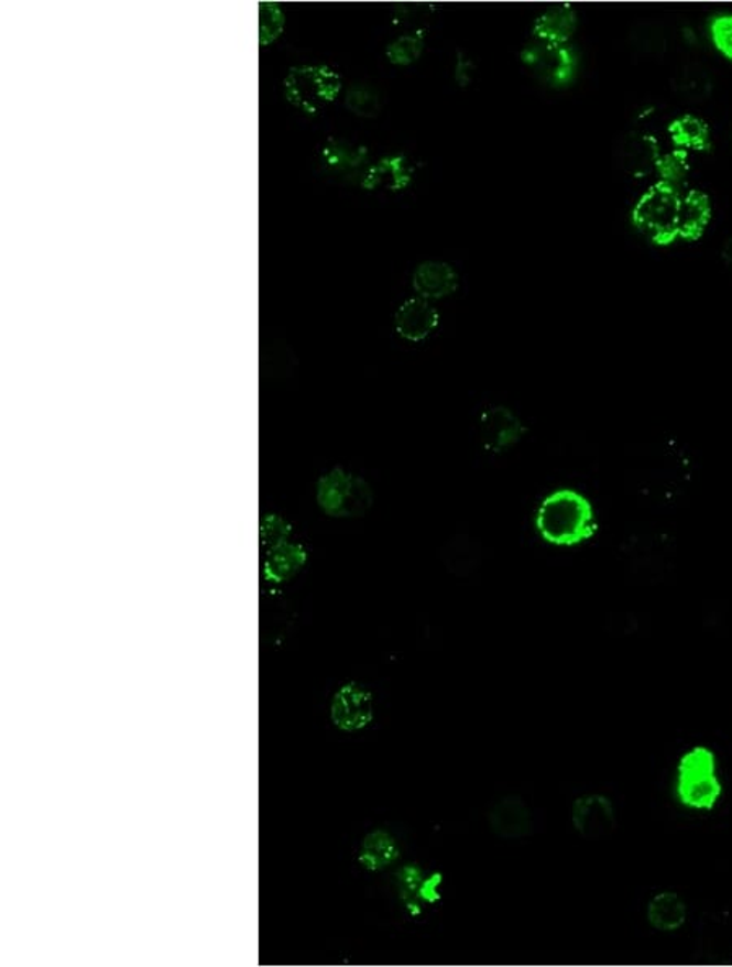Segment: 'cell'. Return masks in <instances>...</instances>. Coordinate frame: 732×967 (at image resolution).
Masks as SVG:
<instances>
[{
	"mask_svg": "<svg viewBox=\"0 0 732 967\" xmlns=\"http://www.w3.org/2000/svg\"><path fill=\"white\" fill-rule=\"evenodd\" d=\"M536 528L547 543L573 547L594 536L598 521L588 497L575 489H557L540 502Z\"/></svg>",
	"mask_w": 732,
	"mask_h": 967,
	"instance_id": "1",
	"label": "cell"
},
{
	"mask_svg": "<svg viewBox=\"0 0 732 967\" xmlns=\"http://www.w3.org/2000/svg\"><path fill=\"white\" fill-rule=\"evenodd\" d=\"M717 768V754L710 748L689 749L677 764V800L687 808L711 812L723 795Z\"/></svg>",
	"mask_w": 732,
	"mask_h": 967,
	"instance_id": "2",
	"label": "cell"
},
{
	"mask_svg": "<svg viewBox=\"0 0 732 967\" xmlns=\"http://www.w3.org/2000/svg\"><path fill=\"white\" fill-rule=\"evenodd\" d=\"M682 197L676 186L658 182L648 187L632 210V222L658 247L679 240Z\"/></svg>",
	"mask_w": 732,
	"mask_h": 967,
	"instance_id": "3",
	"label": "cell"
},
{
	"mask_svg": "<svg viewBox=\"0 0 732 967\" xmlns=\"http://www.w3.org/2000/svg\"><path fill=\"white\" fill-rule=\"evenodd\" d=\"M318 506L330 517H362L370 510L373 493L359 476L334 469L316 487Z\"/></svg>",
	"mask_w": 732,
	"mask_h": 967,
	"instance_id": "4",
	"label": "cell"
},
{
	"mask_svg": "<svg viewBox=\"0 0 732 967\" xmlns=\"http://www.w3.org/2000/svg\"><path fill=\"white\" fill-rule=\"evenodd\" d=\"M521 59L531 73L551 87H565L577 75V56L564 44L529 41L521 53Z\"/></svg>",
	"mask_w": 732,
	"mask_h": 967,
	"instance_id": "5",
	"label": "cell"
},
{
	"mask_svg": "<svg viewBox=\"0 0 732 967\" xmlns=\"http://www.w3.org/2000/svg\"><path fill=\"white\" fill-rule=\"evenodd\" d=\"M340 78L329 67H296L287 77V97L299 110L315 112L339 95Z\"/></svg>",
	"mask_w": 732,
	"mask_h": 967,
	"instance_id": "6",
	"label": "cell"
},
{
	"mask_svg": "<svg viewBox=\"0 0 732 967\" xmlns=\"http://www.w3.org/2000/svg\"><path fill=\"white\" fill-rule=\"evenodd\" d=\"M571 823L588 840L608 839L618 827L614 803L601 793L578 796L571 806Z\"/></svg>",
	"mask_w": 732,
	"mask_h": 967,
	"instance_id": "7",
	"label": "cell"
},
{
	"mask_svg": "<svg viewBox=\"0 0 732 967\" xmlns=\"http://www.w3.org/2000/svg\"><path fill=\"white\" fill-rule=\"evenodd\" d=\"M659 156L658 139L648 132H626L615 144V165L633 178H645L656 172Z\"/></svg>",
	"mask_w": 732,
	"mask_h": 967,
	"instance_id": "8",
	"label": "cell"
},
{
	"mask_svg": "<svg viewBox=\"0 0 732 967\" xmlns=\"http://www.w3.org/2000/svg\"><path fill=\"white\" fill-rule=\"evenodd\" d=\"M330 718L347 734L363 730L373 720V694L360 684H343L330 704Z\"/></svg>",
	"mask_w": 732,
	"mask_h": 967,
	"instance_id": "9",
	"label": "cell"
},
{
	"mask_svg": "<svg viewBox=\"0 0 732 967\" xmlns=\"http://www.w3.org/2000/svg\"><path fill=\"white\" fill-rule=\"evenodd\" d=\"M526 434V427L512 410L506 406H492L483 412L480 421V435L483 447L493 453L506 452L514 447Z\"/></svg>",
	"mask_w": 732,
	"mask_h": 967,
	"instance_id": "10",
	"label": "cell"
},
{
	"mask_svg": "<svg viewBox=\"0 0 732 967\" xmlns=\"http://www.w3.org/2000/svg\"><path fill=\"white\" fill-rule=\"evenodd\" d=\"M439 315L430 300L414 297L404 302L394 316L397 335L411 343H422L438 328Z\"/></svg>",
	"mask_w": 732,
	"mask_h": 967,
	"instance_id": "11",
	"label": "cell"
},
{
	"mask_svg": "<svg viewBox=\"0 0 732 967\" xmlns=\"http://www.w3.org/2000/svg\"><path fill=\"white\" fill-rule=\"evenodd\" d=\"M670 90L690 104H703L713 95L714 78L707 64L684 61L670 74Z\"/></svg>",
	"mask_w": 732,
	"mask_h": 967,
	"instance_id": "12",
	"label": "cell"
},
{
	"mask_svg": "<svg viewBox=\"0 0 732 967\" xmlns=\"http://www.w3.org/2000/svg\"><path fill=\"white\" fill-rule=\"evenodd\" d=\"M493 833L502 839H520L533 830L529 808L520 796H503L489 813Z\"/></svg>",
	"mask_w": 732,
	"mask_h": 967,
	"instance_id": "13",
	"label": "cell"
},
{
	"mask_svg": "<svg viewBox=\"0 0 732 967\" xmlns=\"http://www.w3.org/2000/svg\"><path fill=\"white\" fill-rule=\"evenodd\" d=\"M412 285L418 297L430 300H441L448 295L455 294L458 289V275L451 265L441 261L422 262L415 269Z\"/></svg>",
	"mask_w": 732,
	"mask_h": 967,
	"instance_id": "14",
	"label": "cell"
},
{
	"mask_svg": "<svg viewBox=\"0 0 732 967\" xmlns=\"http://www.w3.org/2000/svg\"><path fill=\"white\" fill-rule=\"evenodd\" d=\"M414 178V166L405 156H386L380 162L371 163L362 178L367 189H405Z\"/></svg>",
	"mask_w": 732,
	"mask_h": 967,
	"instance_id": "15",
	"label": "cell"
},
{
	"mask_svg": "<svg viewBox=\"0 0 732 967\" xmlns=\"http://www.w3.org/2000/svg\"><path fill=\"white\" fill-rule=\"evenodd\" d=\"M578 17L573 7L554 6L547 9L543 15L534 22V40L547 41V43L564 44L577 32Z\"/></svg>",
	"mask_w": 732,
	"mask_h": 967,
	"instance_id": "16",
	"label": "cell"
},
{
	"mask_svg": "<svg viewBox=\"0 0 732 967\" xmlns=\"http://www.w3.org/2000/svg\"><path fill=\"white\" fill-rule=\"evenodd\" d=\"M713 217L711 200L707 193L692 189L682 197L679 238L684 241H697L703 237Z\"/></svg>",
	"mask_w": 732,
	"mask_h": 967,
	"instance_id": "17",
	"label": "cell"
},
{
	"mask_svg": "<svg viewBox=\"0 0 732 967\" xmlns=\"http://www.w3.org/2000/svg\"><path fill=\"white\" fill-rule=\"evenodd\" d=\"M667 134L674 148L679 150H693V152H710L711 141L710 126L696 115H684L673 119L667 126Z\"/></svg>",
	"mask_w": 732,
	"mask_h": 967,
	"instance_id": "18",
	"label": "cell"
},
{
	"mask_svg": "<svg viewBox=\"0 0 732 967\" xmlns=\"http://www.w3.org/2000/svg\"><path fill=\"white\" fill-rule=\"evenodd\" d=\"M646 915H648L649 925L655 931L676 932L686 925L687 904L674 891H663L649 901Z\"/></svg>",
	"mask_w": 732,
	"mask_h": 967,
	"instance_id": "19",
	"label": "cell"
},
{
	"mask_svg": "<svg viewBox=\"0 0 732 967\" xmlns=\"http://www.w3.org/2000/svg\"><path fill=\"white\" fill-rule=\"evenodd\" d=\"M630 44L642 56L658 59L669 50V35L663 23L656 20H642L630 32Z\"/></svg>",
	"mask_w": 732,
	"mask_h": 967,
	"instance_id": "20",
	"label": "cell"
},
{
	"mask_svg": "<svg viewBox=\"0 0 732 967\" xmlns=\"http://www.w3.org/2000/svg\"><path fill=\"white\" fill-rule=\"evenodd\" d=\"M400 857L396 840L384 833V830H374L368 834L363 840L362 849H360L359 860L367 870L378 871L390 867L393 861Z\"/></svg>",
	"mask_w": 732,
	"mask_h": 967,
	"instance_id": "21",
	"label": "cell"
},
{
	"mask_svg": "<svg viewBox=\"0 0 732 967\" xmlns=\"http://www.w3.org/2000/svg\"><path fill=\"white\" fill-rule=\"evenodd\" d=\"M305 551L285 541V543L274 547V554L269 558L265 572L272 580L284 582L295 575L305 565Z\"/></svg>",
	"mask_w": 732,
	"mask_h": 967,
	"instance_id": "22",
	"label": "cell"
},
{
	"mask_svg": "<svg viewBox=\"0 0 732 967\" xmlns=\"http://www.w3.org/2000/svg\"><path fill=\"white\" fill-rule=\"evenodd\" d=\"M325 162L328 163L329 169L337 170V172L353 173L357 170L362 175V178L367 170L370 169V163L367 162L365 150L343 144V142L329 145L326 149Z\"/></svg>",
	"mask_w": 732,
	"mask_h": 967,
	"instance_id": "23",
	"label": "cell"
},
{
	"mask_svg": "<svg viewBox=\"0 0 732 967\" xmlns=\"http://www.w3.org/2000/svg\"><path fill=\"white\" fill-rule=\"evenodd\" d=\"M656 172H658L659 182L670 186H679L680 183L686 182L690 172L689 152L676 149L673 152L664 153L656 163Z\"/></svg>",
	"mask_w": 732,
	"mask_h": 967,
	"instance_id": "24",
	"label": "cell"
},
{
	"mask_svg": "<svg viewBox=\"0 0 732 967\" xmlns=\"http://www.w3.org/2000/svg\"><path fill=\"white\" fill-rule=\"evenodd\" d=\"M422 51H424V37L420 33H407L386 47V56L394 66L405 67L414 64L422 56Z\"/></svg>",
	"mask_w": 732,
	"mask_h": 967,
	"instance_id": "25",
	"label": "cell"
},
{
	"mask_svg": "<svg viewBox=\"0 0 732 967\" xmlns=\"http://www.w3.org/2000/svg\"><path fill=\"white\" fill-rule=\"evenodd\" d=\"M347 107L362 118H374L381 111V98L376 90L367 85H357L347 94Z\"/></svg>",
	"mask_w": 732,
	"mask_h": 967,
	"instance_id": "26",
	"label": "cell"
},
{
	"mask_svg": "<svg viewBox=\"0 0 732 967\" xmlns=\"http://www.w3.org/2000/svg\"><path fill=\"white\" fill-rule=\"evenodd\" d=\"M708 35L721 56L732 61V13H718L708 22Z\"/></svg>",
	"mask_w": 732,
	"mask_h": 967,
	"instance_id": "27",
	"label": "cell"
},
{
	"mask_svg": "<svg viewBox=\"0 0 732 967\" xmlns=\"http://www.w3.org/2000/svg\"><path fill=\"white\" fill-rule=\"evenodd\" d=\"M401 891H407V898L418 894L422 887V871L414 867H405L400 873Z\"/></svg>",
	"mask_w": 732,
	"mask_h": 967,
	"instance_id": "28",
	"label": "cell"
},
{
	"mask_svg": "<svg viewBox=\"0 0 732 967\" xmlns=\"http://www.w3.org/2000/svg\"><path fill=\"white\" fill-rule=\"evenodd\" d=\"M474 70V63L465 53H459L458 64H456V82H458V85L466 87V85L471 84Z\"/></svg>",
	"mask_w": 732,
	"mask_h": 967,
	"instance_id": "29",
	"label": "cell"
},
{
	"mask_svg": "<svg viewBox=\"0 0 732 967\" xmlns=\"http://www.w3.org/2000/svg\"><path fill=\"white\" fill-rule=\"evenodd\" d=\"M721 261L724 262L728 269L732 271V237L726 238L724 240L723 247H721Z\"/></svg>",
	"mask_w": 732,
	"mask_h": 967,
	"instance_id": "30",
	"label": "cell"
},
{
	"mask_svg": "<svg viewBox=\"0 0 732 967\" xmlns=\"http://www.w3.org/2000/svg\"><path fill=\"white\" fill-rule=\"evenodd\" d=\"M726 144H728V148H730L731 153H732V122L730 124V128H728V131H726Z\"/></svg>",
	"mask_w": 732,
	"mask_h": 967,
	"instance_id": "31",
	"label": "cell"
}]
</instances>
